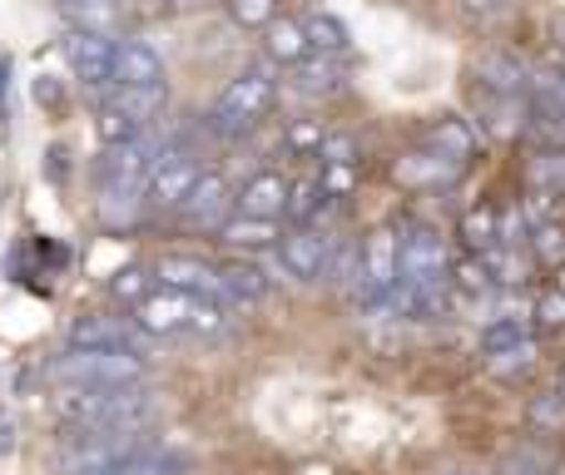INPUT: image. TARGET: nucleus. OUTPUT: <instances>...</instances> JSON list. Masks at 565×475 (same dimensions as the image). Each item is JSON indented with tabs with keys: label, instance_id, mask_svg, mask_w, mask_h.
Returning a JSON list of instances; mask_svg holds the SVG:
<instances>
[{
	"label": "nucleus",
	"instance_id": "1",
	"mask_svg": "<svg viewBox=\"0 0 565 475\" xmlns=\"http://www.w3.org/2000/svg\"><path fill=\"white\" fill-rule=\"evenodd\" d=\"M159 401L145 381L135 387H60L55 417L75 431H149Z\"/></svg>",
	"mask_w": 565,
	"mask_h": 475
},
{
	"label": "nucleus",
	"instance_id": "2",
	"mask_svg": "<svg viewBox=\"0 0 565 475\" xmlns=\"http://www.w3.org/2000/svg\"><path fill=\"white\" fill-rule=\"evenodd\" d=\"M135 322L149 337H179V332H204V337H214V332L228 327V307L214 298L179 292V288H154L135 307Z\"/></svg>",
	"mask_w": 565,
	"mask_h": 475
},
{
	"label": "nucleus",
	"instance_id": "3",
	"mask_svg": "<svg viewBox=\"0 0 565 475\" xmlns=\"http://www.w3.org/2000/svg\"><path fill=\"white\" fill-rule=\"evenodd\" d=\"M274 95H278V85H274V75H268L264 65L244 69V75H234L224 89H218L214 109H209V129H214L218 139H238V134H248V129H254L258 119L268 115Z\"/></svg>",
	"mask_w": 565,
	"mask_h": 475
},
{
	"label": "nucleus",
	"instance_id": "4",
	"mask_svg": "<svg viewBox=\"0 0 565 475\" xmlns=\"http://www.w3.org/2000/svg\"><path fill=\"white\" fill-rule=\"evenodd\" d=\"M55 387H135L145 381V357L129 352H99V347H70L45 367Z\"/></svg>",
	"mask_w": 565,
	"mask_h": 475
},
{
	"label": "nucleus",
	"instance_id": "5",
	"mask_svg": "<svg viewBox=\"0 0 565 475\" xmlns=\"http://www.w3.org/2000/svg\"><path fill=\"white\" fill-rule=\"evenodd\" d=\"M145 451H154L145 431H75L60 446V475H99L145 456Z\"/></svg>",
	"mask_w": 565,
	"mask_h": 475
},
{
	"label": "nucleus",
	"instance_id": "6",
	"mask_svg": "<svg viewBox=\"0 0 565 475\" xmlns=\"http://www.w3.org/2000/svg\"><path fill=\"white\" fill-rule=\"evenodd\" d=\"M65 65L70 75L79 79L85 89H109L115 85V40L99 35V30H70L65 35Z\"/></svg>",
	"mask_w": 565,
	"mask_h": 475
},
{
	"label": "nucleus",
	"instance_id": "7",
	"mask_svg": "<svg viewBox=\"0 0 565 475\" xmlns=\"http://www.w3.org/2000/svg\"><path fill=\"white\" fill-rule=\"evenodd\" d=\"M70 347H99V352L149 357L154 337H149L139 322H125V317H79V322H70Z\"/></svg>",
	"mask_w": 565,
	"mask_h": 475
},
{
	"label": "nucleus",
	"instance_id": "8",
	"mask_svg": "<svg viewBox=\"0 0 565 475\" xmlns=\"http://www.w3.org/2000/svg\"><path fill=\"white\" fill-rule=\"evenodd\" d=\"M199 179H204V164H199L194 154H179V149H169V154L154 164V174H149L145 198L154 208H164V214H169V208L179 214V208H184V198L199 188Z\"/></svg>",
	"mask_w": 565,
	"mask_h": 475
},
{
	"label": "nucleus",
	"instance_id": "9",
	"mask_svg": "<svg viewBox=\"0 0 565 475\" xmlns=\"http://www.w3.org/2000/svg\"><path fill=\"white\" fill-rule=\"evenodd\" d=\"M278 262H282V272H288V278H298V282L328 278V272H332V238L322 234V228H298V234L282 238Z\"/></svg>",
	"mask_w": 565,
	"mask_h": 475
},
{
	"label": "nucleus",
	"instance_id": "10",
	"mask_svg": "<svg viewBox=\"0 0 565 475\" xmlns=\"http://www.w3.org/2000/svg\"><path fill=\"white\" fill-rule=\"evenodd\" d=\"M234 208H238V198H234V188L224 184V174H209L204 169V179H199V188L184 198V208H179V218H184L189 228H224L228 218H234Z\"/></svg>",
	"mask_w": 565,
	"mask_h": 475
},
{
	"label": "nucleus",
	"instance_id": "11",
	"mask_svg": "<svg viewBox=\"0 0 565 475\" xmlns=\"http://www.w3.org/2000/svg\"><path fill=\"white\" fill-rule=\"evenodd\" d=\"M471 109L491 134L511 139L526 134V95H511V89H491V85H471Z\"/></svg>",
	"mask_w": 565,
	"mask_h": 475
},
{
	"label": "nucleus",
	"instance_id": "12",
	"mask_svg": "<svg viewBox=\"0 0 565 475\" xmlns=\"http://www.w3.org/2000/svg\"><path fill=\"white\" fill-rule=\"evenodd\" d=\"M154 278L164 288H179V292H194V298H214V302H228L224 298V282H218V268L199 258H184V252H169V258L154 262Z\"/></svg>",
	"mask_w": 565,
	"mask_h": 475
},
{
	"label": "nucleus",
	"instance_id": "13",
	"mask_svg": "<svg viewBox=\"0 0 565 475\" xmlns=\"http://www.w3.org/2000/svg\"><path fill=\"white\" fill-rule=\"evenodd\" d=\"M288 85L298 89L302 99H332L348 89V69H342L338 55H322V50H312V55H302L298 65H292Z\"/></svg>",
	"mask_w": 565,
	"mask_h": 475
},
{
	"label": "nucleus",
	"instance_id": "14",
	"mask_svg": "<svg viewBox=\"0 0 565 475\" xmlns=\"http://www.w3.org/2000/svg\"><path fill=\"white\" fill-rule=\"evenodd\" d=\"M115 85L129 89H159L164 85V60L149 40H119L115 50Z\"/></svg>",
	"mask_w": 565,
	"mask_h": 475
},
{
	"label": "nucleus",
	"instance_id": "15",
	"mask_svg": "<svg viewBox=\"0 0 565 475\" xmlns=\"http://www.w3.org/2000/svg\"><path fill=\"white\" fill-rule=\"evenodd\" d=\"M288 188H292L288 179L274 174V169H264V174H254L234 194L238 198V214H244V218H274V224H278V218L288 214Z\"/></svg>",
	"mask_w": 565,
	"mask_h": 475
},
{
	"label": "nucleus",
	"instance_id": "16",
	"mask_svg": "<svg viewBox=\"0 0 565 475\" xmlns=\"http://www.w3.org/2000/svg\"><path fill=\"white\" fill-rule=\"evenodd\" d=\"M427 149H431V154H441V159H451V164L467 169L471 149H477V134H471L467 119L451 115V119H437V125L427 129Z\"/></svg>",
	"mask_w": 565,
	"mask_h": 475
},
{
	"label": "nucleus",
	"instance_id": "17",
	"mask_svg": "<svg viewBox=\"0 0 565 475\" xmlns=\"http://www.w3.org/2000/svg\"><path fill=\"white\" fill-rule=\"evenodd\" d=\"M477 85L526 95V89H531V75H526V65H521L516 55H497V50H487V55L477 60Z\"/></svg>",
	"mask_w": 565,
	"mask_h": 475
},
{
	"label": "nucleus",
	"instance_id": "18",
	"mask_svg": "<svg viewBox=\"0 0 565 475\" xmlns=\"http://www.w3.org/2000/svg\"><path fill=\"white\" fill-rule=\"evenodd\" d=\"M457 174H461V164H451V159L431 154V149H422V154H412V159H402V164H397V179H402V184H417V188L451 184Z\"/></svg>",
	"mask_w": 565,
	"mask_h": 475
},
{
	"label": "nucleus",
	"instance_id": "19",
	"mask_svg": "<svg viewBox=\"0 0 565 475\" xmlns=\"http://www.w3.org/2000/svg\"><path fill=\"white\" fill-rule=\"evenodd\" d=\"M526 134L546 149H565V109L551 99L526 95Z\"/></svg>",
	"mask_w": 565,
	"mask_h": 475
},
{
	"label": "nucleus",
	"instance_id": "20",
	"mask_svg": "<svg viewBox=\"0 0 565 475\" xmlns=\"http://www.w3.org/2000/svg\"><path fill=\"white\" fill-rule=\"evenodd\" d=\"M461 242H467V252H491L501 242V208L491 204H477L461 214Z\"/></svg>",
	"mask_w": 565,
	"mask_h": 475
},
{
	"label": "nucleus",
	"instance_id": "21",
	"mask_svg": "<svg viewBox=\"0 0 565 475\" xmlns=\"http://www.w3.org/2000/svg\"><path fill=\"white\" fill-rule=\"evenodd\" d=\"M105 105H115V109H125L129 119H139V125H154V115L164 109V85L159 89H129V85H109L105 89Z\"/></svg>",
	"mask_w": 565,
	"mask_h": 475
},
{
	"label": "nucleus",
	"instance_id": "22",
	"mask_svg": "<svg viewBox=\"0 0 565 475\" xmlns=\"http://www.w3.org/2000/svg\"><path fill=\"white\" fill-rule=\"evenodd\" d=\"M264 35H268V55L282 60V65H298L302 55H312V45H308V30H302V20H274V25H268Z\"/></svg>",
	"mask_w": 565,
	"mask_h": 475
},
{
	"label": "nucleus",
	"instance_id": "23",
	"mask_svg": "<svg viewBox=\"0 0 565 475\" xmlns=\"http://www.w3.org/2000/svg\"><path fill=\"white\" fill-rule=\"evenodd\" d=\"M55 10L75 30H99V35L115 30V0H55Z\"/></svg>",
	"mask_w": 565,
	"mask_h": 475
},
{
	"label": "nucleus",
	"instance_id": "24",
	"mask_svg": "<svg viewBox=\"0 0 565 475\" xmlns=\"http://www.w3.org/2000/svg\"><path fill=\"white\" fill-rule=\"evenodd\" d=\"M218 282H224L228 302H258L268 292V278L254 268V262H228V268H218Z\"/></svg>",
	"mask_w": 565,
	"mask_h": 475
},
{
	"label": "nucleus",
	"instance_id": "25",
	"mask_svg": "<svg viewBox=\"0 0 565 475\" xmlns=\"http://www.w3.org/2000/svg\"><path fill=\"white\" fill-rule=\"evenodd\" d=\"M526 184H531V194L565 198V149H546V154H536V159H531V169H526Z\"/></svg>",
	"mask_w": 565,
	"mask_h": 475
},
{
	"label": "nucleus",
	"instance_id": "26",
	"mask_svg": "<svg viewBox=\"0 0 565 475\" xmlns=\"http://www.w3.org/2000/svg\"><path fill=\"white\" fill-rule=\"evenodd\" d=\"M302 30H308V45L312 50H322V55H342L348 50V25H342L332 10H312L308 20H302Z\"/></svg>",
	"mask_w": 565,
	"mask_h": 475
},
{
	"label": "nucleus",
	"instance_id": "27",
	"mask_svg": "<svg viewBox=\"0 0 565 475\" xmlns=\"http://www.w3.org/2000/svg\"><path fill=\"white\" fill-rule=\"evenodd\" d=\"M218 238L228 242V248H268V242L278 238V224L274 218H228L224 228H218Z\"/></svg>",
	"mask_w": 565,
	"mask_h": 475
},
{
	"label": "nucleus",
	"instance_id": "28",
	"mask_svg": "<svg viewBox=\"0 0 565 475\" xmlns=\"http://www.w3.org/2000/svg\"><path fill=\"white\" fill-rule=\"evenodd\" d=\"M95 129H99V139H105L109 149H119V144H129V139L145 134V125H139V119H129L125 109H115V105H99Z\"/></svg>",
	"mask_w": 565,
	"mask_h": 475
},
{
	"label": "nucleus",
	"instance_id": "29",
	"mask_svg": "<svg viewBox=\"0 0 565 475\" xmlns=\"http://www.w3.org/2000/svg\"><path fill=\"white\" fill-rule=\"evenodd\" d=\"M154 272H145V268H119L115 278H109V292H115L119 302H129V307H139V302L154 292Z\"/></svg>",
	"mask_w": 565,
	"mask_h": 475
},
{
	"label": "nucleus",
	"instance_id": "30",
	"mask_svg": "<svg viewBox=\"0 0 565 475\" xmlns=\"http://www.w3.org/2000/svg\"><path fill=\"white\" fill-rule=\"evenodd\" d=\"M99 475H184V461L179 456H164V451H145V456L125 461V466H109Z\"/></svg>",
	"mask_w": 565,
	"mask_h": 475
},
{
	"label": "nucleus",
	"instance_id": "31",
	"mask_svg": "<svg viewBox=\"0 0 565 475\" xmlns=\"http://www.w3.org/2000/svg\"><path fill=\"white\" fill-rule=\"evenodd\" d=\"M531 242H536V258L541 262H565V224H561V218L531 228Z\"/></svg>",
	"mask_w": 565,
	"mask_h": 475
},
{
	"label": "nucleus",
	"instance_id": "32",
	"mask_svg": "<svg viewBox=\"0 0 565 475\" xmlns=\"http://www.w3.org/2000/svg\"><path fill=\"white\" fill-rule=\"evenodd\" d=\"M526 95L551 99V105H561V109H565V60H561V65L536 69V75H531V89H526Z\"/></svg>",
	"mask_w": 565,
	"mask_h": 475
},
{
	"label": "nucleus",
	"instance_id": "33",
	"mask_svg": "<svg viewBox=\"0 0 565 475\" xmlns=\"http://www.w3.org/2000/svg\"><path fill=\"white\" fill-rule=\"evenodd\" d=\"M228 10H234V20L244 30H268L278 20V10H274V0H228Z\"/></svg>",
	"mask_w": 565,
	"mask_h": 475
},
{
	"label": "nucleus",
	"instance_id": "34",
	"mask_svg": "<svg viewBox=\"0 0 565 475\" xmlns=\"http://www.w3.org/2000/svg\"><path fill=\"white\" fill-rule=\"evenodd\" d=\"M312 159H318L322 169H352V164H358V144H352L348 134H328Z\"/></svg>",
	"mask_w": 565,
	"mask_h": 475
},
{
	"label": "nucleus",
	"instance_id": "35",
	"mask_svg": "<svg viewBox=\"0 0 565 475\" xmlns=\"http://www.w3.org/2000/svg\"><path fill=\"white\" fill-rule=\"evenodd\" d=\"M531 361H536V342H521V347H507V352H491L487 367L491 371H531Z\"/></svg>",
	"mask_w": 565,
	"mask_h": 475
},
{
	"label": "nucleus",
	"instance_id": "36",
	"mask_svg": "<svg viewBox=\"0 0 565 475\" xmlns=\"http://www.w3.org/2000/svg\"><path fill=\"white\" fill-rule=\"evenodd\" d=\"M322 139H328V129H322L318 119H298V125L288 129V149H298V154H318Z\"/></svg>",
	"mask_w": 565,
	"mask_h": 475
},
{
	"label": "nucleus",
	"instance_id": "37",
	"mask_svg": "<svg viewBox=\"0 0 565 475\" xmlns=\"http://www.w3.org/2000/svg\"><path fill=\"white\" fill-rule=\"evenodd\" d=\"M35 105L40 109H65V95H60V85H55V75H35Z\"/></svg>",
	"mask_w": 565,
	"mask_h": 475
},
{
	"label": "nucleus",
	"instance_id": "38",
	"mask_svg": "<svg viewBox=\"0 0 565 475\" xmlns=\"http://www.w3.org/2000/svg\"><path fill=\"white\" fill-rule=\"evenodd\" d=\"M536 317L546 322V327H565V292H551V298H541Z\"/></svg>",
	"mask_w": 565,
	"mask_h": 475
},
{
	"label": "nucleus",
	"instance_id": "39",
	"mask_svg": "<svg viewBox=\"0 0 565 475\" xmlns=\"http://www.w3.org/2000/svg\"><path fill=\"white\" fill-rule=\"evenodd\" d=\"M15 451V421H10V411L0 407V456H10Z\"/></svg>",
	"mask_w": 565,
	"mask_h": 475
},
{
	"label": "nucleus",
	"instance_id": "40",
	"mask_svg": "<svg viewBox=\"0 0 565 475\" xmlns=\"http://www.w3.org/2000/svg\"><path fill=\"white\" fill-rule=\"evenodd\" d=\"M164 10H174V15H189V10H204L209 0H159Z\"/></svg>",
	"mask_w": 565,
	"mask_h": 475
},
{
	"label": "nucleus",
	"instance_id": "41",
	"mask_svg": "<svg viewBox=\"0 0 565 475\" xmlns=\"http://www.w3.org/2000/svg\"><path fill=\"white\" fill-rule=\"evenodd\" d=\"M50 179H55V184L65 179V149H50Z\"/></svg>",
	"mask_w": 565,
	"mask_h": 475
},
{
	"label": "nucleus",
	"instance_id": "42",
	"mask_svg": "<svg viewBox=\"0 0 565 475\" xmlns=\"http://www.w3.org/2000/svg\"><path fill=\"white\" fill-rule=\"evenodd\" d=\"M6 89H10V55H0V109H6Z\"/></svg>",
	"mask_w": 565,
	"mask_h": 475
},
{
	"label": "nucleus",
	"instance_id": "43",
	"mask_svg": "<svg viewBox=\"0 0 565 475\" xmlns=\"http://www.w3.org/2000/svg\"><path fill=\"white\" fill-rule=\"evenodd\" d=\"M507 0H467V10H477V15H491V10H501Z\"/></svg>",
	"mask_w": 565,
	"mask_h": 475
},
{
	"label": "nucleus",
	"instance_id": "44",
	"mask_svg": "<svg viewBox=\"0 0 565 475\" xmlns=\"http://www.w3.org/2000/svg\"><path fill=\"white\" fill-rule=\"evenodd\" d=\"M556 45H561V50H565V15H561V20H556Z\"/></svg>",
	"mask_w": 565,
	"mask_h": 475
},
{
	"label": "nucleus",
	"instance_id": "45",
	"mask_svg": "<svg viewBox=\"0 0 565 475\" xmlns=\"http://www.w3.org/2000/svg\"><path fill=\"white\" fill-rule=\"evenodd\" d=\"M556 397L565 401V367H561V377H556Z\"/></svg>",
	"mask_w": 565,
	"mask_h": 475
},
{
	"label": "nucleus",
	"instance_id": "46",
	"mask_svg": "<svg viewBox=\"0 0 565 475\" xmlns=\"http://www.w3.org/2000/svg\"><path fill=\"white\" fill-rule=\"evenodd\" d=\"M561 475H565V466H561Z\"/></svg>",
	"mask_w": 565,
	"mask_h": 475
}]
</instances>
